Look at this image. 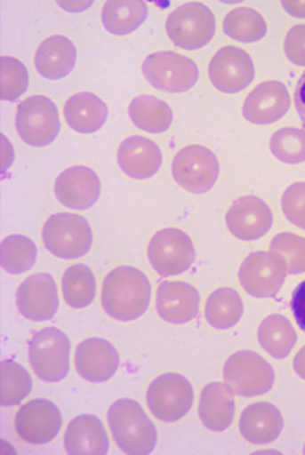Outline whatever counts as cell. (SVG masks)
I'll return each instance as SVG.
<instances>
[{"label":"cell","instance_id":"6da1fadb","mask_svg":"<svg viewBox=\"0 0 305 455\" xmlns=\"http://www.w3.org/2000/svg\"><path fill=\"white\" fill-rule=\"evenodd\" d=\"M151 286L136 267H118L102 283V308L116 321H136L149 305Z\"/></svg>","mask_w":305,"mask_h":455},{"label":"cell","instance_id":"7a4b0ae2","mask_svg":"<svg viewBox=\"0 0 305 455\" xmlns=\"http://www.w3.org/2000/svg\"><path fill=\"white\" fill-rule=\"evenodd\" d=\"M108 424L115 443L124 454L146 455L155 451L157 427L136 400H116L108 412Z\"/></svg>","mask_w":305,"mask_h":455},{"label":"cell","instance_id":"3957f363","mask_svg":"<svg viewBox=\"0 0 305 455\" xmlns=\"http://www.w3.org/2000/svg\"><path fill=\"white\" fill-rule=\"evenodd\" d=\"M45 248L58 259H80L92 246V230L80 215H52L42 230Z\"/></svg>","mask_w":305,"mask_h":455},{"label":"cell","instance_id":"277c9868","mask_svg":"<svg viewBox=\"0 0 305 455\" xmlns=\"http://www.w3.org/2000/svg\"><path fill=\"white\" fill-rule=\"evenodd\" d=\"M165 30L177 47L197 51L212 40L215 33V18L205 4L189 2L170 14Z\"/></svg>","mask_w":305,"mask_h":455},{"label":"cell","instance_id":"5b68a950","mask_svg":"<svg viewBox=\"0 0 305 455\" xmlns=\"http://www.w3.org/2000/svg\"><path fill=\"white\" fill-rule=\"evenodd\" d=\"M193 387L181 374L158 376L148 388L146 402L153 416L164 423L182 419L193 407Z\"/></svg>","mask_w":305,"mask_h":455},{"label":"cell","instance_id":"8992f818","mask_svg":"<svg viewBox=\"0 0 305 455\" xmlns=\"http://www.w3.org/2000/svg\"><path fill=\"white\" fill-rule=\"evenodd\" d=\"M224 383L237 396H259L271 390L274 371L268 360L255 352H237L224 365Z\"/></svg>","mask_w":305,"mask_h":455},{"label":"cell","instance_id":"52a82bcc","mask_svg":"<svg viewBox=\"0 0 305 455\" xmlns=\"http://www.w3.org/2000/svg\"><path fill=\"white\" fill-rule=\"evenodd\" d=\"M35 374L47 383H58L69 371V339L56 327L42 329L30 341Z\"/></svg>","mask_w":305,"mask_h":455},{"label":"cell","instance_id":"ba28073f","mask_svg":"<svg viewBox=\"0 0 305 455\" xmlns=\"http://www.w3.org/2000/svg\"><path fill=\"white\" fill-rule=\"evenodd\" d=\"M16 131L28 146H49L60 133L56 104L44 96H32L21 100L16 113Z\"/></svg>","mask_w":305,"mask_h":455},{"label":"cell","instance_id":"9c48e42d","mask_svg":"<svg viewBox=\"0 0 305 455\" xmlns=\"http://www.w3.org/2000/svg\"><path fill=\"white\" fill-rule=\"evenodd\" d=\"M146 80L165 92H186L198 82V66L177 52H155L142 65Z\"/></svg>","mask_w":305,"mask_h":455},{"label":"cell","instance_id":"30bf717a","mask_svg":"<svg viewBox=\"0 0 305 455\" xmlns=\"http://www.w3.org/2000/svg\"><path fill=\"white\" fill-rule=\"evenodd\" d=\"M172 173L181 188L202 195L208 193L219 179V160L204 146H186L175 155Z\"/></svg>","mask_w":305,"mask_h":455},{"label":"cell","instance_id":"8fae6325","mask_svg":"<svg viewBox=\"0 0 305 455\" xmlns=\"http://www.w3.org/2000/svg\"><path fill=\"white\" fill-rule=\"evenodd\" d=\"M148 257L160 275H177L191 268L195 261V246L184 230L164 228L149 241Z\"/></svg>","mask_w":305,"mask_h":455},{"label":"cell","instance_id":"7c38bea8","mask_svg":"<svg viewBox=\"0 0 305 455\" xmlns=\"http://www.w3.org/2000/svg\"><path fill=\"white\" fill-rule=\"evenodd\" d=\"M61 424L60 409L45 398H34L23 403L14 416V431L20 440L28 445H45L52 442Z\"/></svg>","mask_w":305,"mask_h":455},{"label":"cell","instance_id":"4fadbf2b","mask_svg":"<svg viewBox=\"0 0 305 455\" xmlns=\"http://www.w3.org/2000/svg\"><path fill=\"white\" fill-rule=\"evenodd\" d=\"M255 69L248 52L228 45L219 49L208 66V76L213 87L226 94L245 91L253 80Z\"/></svg>","mask_w":305,"mask_h":455},{"label":"cell","instance_id":"5bb4252c","mask_svg":"<svg viewBox=\"0 0 305 455\" xmlns=\"http://www.w3.org/2000/svg\"><path fill=\"white\" fill-rule=\"evenodd\" d=\"M286 267L274 253L257 251L246 257L239 268V283L245 291L255 298H272L286 279Z\"/></svg>","mask_w":305,"mask_h":455},{"label":"cell","instance_id":"9a60e30c","mask_svg":"<svg viewBox=\"0 0 305 455\" xmlns=\"http://www.w3.org/2000/svg\"><path fill=\"white\" fill-rule=\"evenodd\" d=\"M18 308L23 317L42 323L56 315L60 298L54 279L49 274H35L25 279L16 294Z\"/></svg>","mask_w":305,"mask_h":455},{"label":"cell","instance_id":"2e32d148","mask_svg":"<svg viewBox=\"0 0 305 455\" xmlns=\"http://www.w3.org/2000/svg\"><path fill=\"white\" fill-rule=\"evenodd\" d=\"M226 226L241 241L261 239L271 228V208L259 197H239L226 213Z\"/></svg>","mask_w":305,"mask_h":455},{"label":"cell","instance_id":"e0dca14e","mask_svg":"<svg viewBox=\"0 0 305 455\" xmlns=\"http://www.w3.org/2000/svg\"><path fill=\"white\" fill-rule=\"evenodd\" d=\"M292 99L285 84L269 80L257 85L243 104V115L248 122L257 125L274 124L281 120L290 109Z\"/></svg>","mask_w":305,"mask_h":455},{"label":"cell","instance_id":"ac0fdd59","mask_svg":"<svg viewBox=\"0 0 305 455\" xmlns=\"http://www.w3.org/2000/svg\"><path fill=\"white\" fill-rule=\"evenodd\" d=\"M56 197L68 208H91L101 195L100 177L87 166H73L65 170L56 180Z\"/></svg>","mask_w":305,"mask_h":455},{"label":"cell","instance_id":"d6986e66","mask_svg":"<svg viewBox=\"0 0 305 455\" xmlns=\"http://www.w3.org/2000/svg\"><path fill=\"white\" fill-rule=\"evenodd\" d=\"M75 367L85 381L104 383L111 379L118 369V354L109 341L91 338L78 345L75 354Z\"/></svg>","mask_w":305,"mask_h":455},{"label":"cell","instance_id":"ffe728a7","mask_svg":"<svg viewBox=\"0 0 305 455\" xmlns=\"http://www.w3.org/2000/svg\"><path fill=\"white\" fill-rule=\"evenodd\" d=\"M200 293L188 283L165 281L158 286L157 310L170 324H186L198 315Z\"/></svg>","mask_w":305,"mask_h":455},{"label":"cell","instance_id":"44dd1931","mask_svg":"<svg viewBox=\"0 0 305 455\" xmlns=\"http://www.w3.org/2000/svg\"><path fill=\"white\" fill-rule=\"evenodd\" d=\"M118 164L132 179H149L162 166V153L153 140L134 135L120 144Z\"/></svg>","mask_w":305,"mask_h":455},{"label":"cell","instance_id":"7402d4cb","mask_svg":"<svg viewBox=\"0 0 305 455\" xmlns=\"http://www.w3.org/2000/svg\"><path fill=\"white\" fill-rule=\"evenodd\" d=\"M239 431L241 436L250 443H271L283 431V416L272 403H253L243 411L239 418Z\"/></svg>","mask_w":305,"mask_h":455},{"label":"cell","instance_id":"603a6c76","mask_svg":"<svg viewBox=\"0 0 305 455\" xmlns=\"http://www.w3.org/2000/svg\"><path fill=\"white\" fill-rule=\"evenodd\" d=\"M65 449L69 455L108 454L109 442L101 421L94 416H78L67 427Z\"/></svg>","mask_w":305,"mask_h":455},{"label":"cell","instance_id":"cb8c5ba5","mask_svg":"<svg viewBox=\"0 0 305 455\" xmlns=\"http://www.w3.org/2000/svg\"><path fill=\"white\" fill-rule=\"evenodd\" d=\"M75 60L76 49L73 42L63 35H52L45 38L36 49L35 68L42 76L49 80H60L73 69Z\"/></svg>","mask_w":305,"mask_h":455},{"label":"cell","instance_id":"d4e9b609","mask_svg":"<svg viewBox=\"0 0 305 455\" xmlns=\"http://www.w3.org/2000/svg\"><path fill=\"white\" fill-rule=\"evenodd\" d=\"M233 391L224 383H210L200 395V419L212 431L228 429L235 419Z\"/></svg>","mask_w":305,"mask_h":455},{"label":"cell","instance_id":"484cf974","mask_svg":"<svg viewBox=\"0 0 305 455\" xmlns=\"http://www.w3.org/2000/svg\"><path fill=\"white\" fill-rule=\"evenodd\" d=\"M108 116L106 104L91 92H80L69 98L65 104V118L69 127L80 133L98 132Z\"/></svg>","mask_w":305,"mask_h":455},{"label":"cell","instance_id":"4316f807","mask_svg":"<svg viewBox=\"0 0 305 455\" xmlns=\"http://www.w3.org/2000/svg\"><path fill=\"white\" fill-rule=\"evenodd\" d=\"M146 14L148 7L144 2L113 0L104 4L102 25L113 35H129L144 23Z\"/></svg>","mask_w":305,"mask_h":455},{"label":"cell","instance_id":"83f0119b","mask_svg":"<svg viewBox=\"0 0 305 455\" xmlns=\"http://www.w3.org/2000/svg\"><path fill=\"white\" fill-rule=\"evenodd\" d=\"M261 347L274 358L288 357L297 343V332L285 315H269L259 325Z\"/></svg>","mask_w":305,"mask_h":455},{"label":"cell","instance_id":"f1b7e54d","mask_svg":"<svg viewBox=\"0 0 305 455\" xmlns=\"http://www.w3.org/2000/svg\"><path fill=\"white\" fill-rule=\"evenodd\" d=\"M243 315V301L239 294L231 288H221L208 296L205 305V319L206 323L226 331L239 323Z\"/></svg>","mask_w":305,"mask_h":455},{"label":"cell","instance_id":"f546056e","mask_svg":"<svg viewBox=\"0 0 305 455\" xmlns=\"http://www.w3.org/2000/svg\"><path fill=\"white\" fill-rule=\"evenodd\" d=\"M129 115L136 127L151 133L167 132L173 118L169 104L153 96H139L134 99L129 106Z\"/></svg>","mask_w":305,"mask_h":455},{"label":"cell","instance_id":"4dcf8cb0","mask_svg":"<svg viewBox=\"0 0 305 455\" xmlns=\"http://www.w3.org/2000/svg\"><path fill=\"white\" fill-rule=\"evenodd\" d=\"M224 32L239 42H257L268 33L264 16L250 7H237L224 18Z\"/></svg>","mask_w":305,"mask_h":455},{"label":"cell","instance_id":"1f68e13d","mask_svg":"<svg viewBox=\"0 0 305 455\" xmlns=\"http://www.w3.org/2000/svg\"><path fill=\"white\" fill-rule=\"evenodd\" d=\"M0 405L12 407L21 403L32 391V378L25 367L14 360L0 363Z\"/></svg>","mask_w":305,"mask_h":455},{"label":"cell","instance_id":"d6a6232c","mask_svg":"<svg viewBox=\"0 0 305 455\" xmlns=\"http://www.w3.org/2000/svg\"><path fill=\"white\" fill-rule=\"evenodd\" d=\"M63 296L73 308H85L96 298V279L85 265H73L63 275Z\"/></svg>","mask_w":305,"mask_h":455},{"label":"cell","instance_id":"836d02e7","mask_svg":"<svg viewBox=\"0 0 305 455\" xmlns=\"http://www.w3.org/2000/svg\"><path fill=\"white\" fill-rule=\"evenodd\" d=\"M36 246L27 235H9L0 244V263L9 274H23L34 267Z\"/></svg>","mask_w":305,"mask_h":455},{"label":"cell","instance_id":"e575fe53","mask_svg":"<svg viewBox=\"0 0 305 455\" xmlns=\"http://www.w3.org/2000/svg\"><path fill=\"white\" fill-rule=\"evenodd\" d=\"M30 84L28 69L25 65L11 56L0 58V99L16 100L21 98Z\"/></svg>","mask_w":305,"mask_h":455},{"label":"cell","instance_id":"d590c367","mask_svg":"<svg viewBox=\"0 0 305 455\" xmlns=\"http://www.w3.org/2000/svg\"><path fill=\"white\" fill-rule=\"evenodd\" d=\"M271 253L283 260L288 274H304L305 237L292 232L277 234L272 239Z\"/></svg>","mask_w":305,"mask_h":455},{"label":"cell","instance_id":"8d00e7d4","mask_svg":"<svg viewBox=\"0 0 305 455\" xmlns=\"http://www.w3.org/2000/svg\"><path fill=\"white\" fill-rule=\"evenodd\" d=\"M272 155L283 163L297 164L305 162V131L302 129H281L271 137Z\"/></svg>","mask_w":305,"mask_h":455},{"label":"cell","instance_id":"74e56055","mask_svg":"<svg viewBox=\"0 0 305 455\" xmlns=\"http://www.w3.org/2000/svg\"><path fill=\"white\" fill-rule=\"evenodd\" d=\"M281 206L283 213L293 226L305 228V182L292 184L283 193Z\"/></svg>","mask_w":305,"mask_h":455},{"label":"cell","instance_id":"f35d334b","mask_svg":"<svg viewBox=\"0 0 305 455\" xmlns=\"http://www.w3.org/2000/svg\"><path fill=\"white\" fill-rule=\"evenodd\" d=\"M286 58L297 66H305V23L295 25L285 38Z\"/></svg>","mask_w":305,"mask_h":455},{"label":"cell","instance_id":"ab89813d","mask_svg":"<svg viewBox=\"0 0 305 455\" xmlns=\"http://www.w3.org/2000/svg\"><path fill=\"white\" fill-rule=\"evenodd\" d=\"M292 312L299 327L305 331V281H302L292 294Z\"/></svg>","mask_w":305,"mask_h":455},{"label":"cell","instance_id":"60d3db41","mask_svg":"<svg viewBox=\"0 0 305 455\" xmlns=\"http://www.w3.org/2000/svg\"><path fill=\"white\" fill-rule=\"evenodd\" d=\"M295 108H297L299 116H301V120L305 125V71L304 75L301 76L297 91H295Z\"/></svg>","mask_w":305,"mask_h":455},{"label":"cell","instance_id":"b9f144b4","mask_svg":"<svg viewBox=\"0 0 305 455\" xmlns=\"http://www.w3.org/2000/svg\"><path fill=\"white\" fill-rule=\"evenodd\" d=\"M283 7L288 14L295 16V18H305V2H290V0H285L283 2Z\"/></svg>","mask_w":305,"mask_h":455},{"label":"cell","instance_id":"7bdbcfd3","mask_svg":"<svg viewBox=\"0 0 305 455\" xmlns=\"http://www.w3.org/2000/svg\"><path fill=\"white\" fill-rule=\"evenodd\" d=\"M2 144H4V162H2V172L7 170V166L14 160V153L11 149V144L5 137H2Z\"/></svg>","mask_w":305,"mask_h":455},{"label":"cell","instance_id":"ee69618b","mask_svg":"<svg viewBox=\"0 0 305 455\" xmlns=\"http://www.w3.org/2000/svg\"><path fill=\"white\" fill-rule=\"evenodd\" d=\"M293 369H295V372L305 379V347L304 348H301V352L297 354V357L293 360Z\"/></svg>","mask_w":305,"mask_h":455},{"label":"cell","instance_id":"f6af8a7d","mask_svg":"<svg viewBox=\"0 0 305 455\" xmlns=\"http://www.w3.org/2000/svg\"><path fill=\"white\" fill-rule=\"evenodd\" d=\"M60 5H63L65 9L68 11H84L91 5V2H78V4H73V2H60Z\"/></svg>","mask_w":305,"mask_h":455},{"label":"cell","instance_id":"bcb514c9","mask_svg":"<svg viewBox=\"0 0 305 455\" xmlns=\"http://www.w3.org/2000/svg\"><path fill=\"white\" fill-rule=\"evenodd\" d=\"M304 454H305V445H304Z\"/></svg>","mask_w":305,"mask_h":455}]
</instances>
